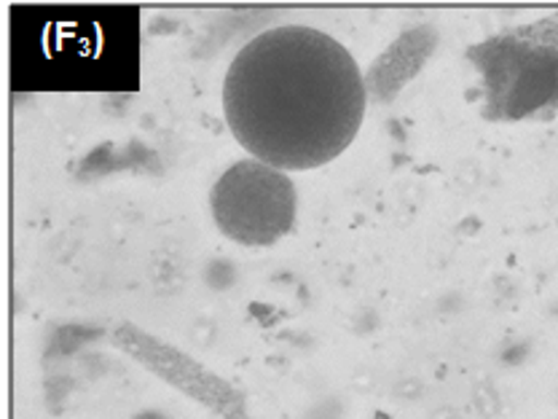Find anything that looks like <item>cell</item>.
<instances>
[{
    "instance_id": "cell-1",
    "label": "cell",
    "mask_w": 558,
    "mask_h": 419,
    "mask_svg": "<svg viewBox=\"0 0 558 419\" xmlns=\"http://www.w3.org/2000/svg\"><path fill=\"white\" fill-rule=\"evenodd\" d=\"M223 113L253 159L314 170L349 148L365 116L357 62L328 33L304 25L264 31L226 70Z\"/></svg>"
},
{
    "instance_id": "cell-2",
    "label": "cell",
    "mask_w": 558,
    "mask_h": 419,
    "mask_svg": "<svg viewBox=\"0 0 558 419\" xmlns=\"http://www.w3.org/2000/svg\"><path fill=\"white\" fill-rule=\"evenodd\" d=\"M209 205L215 224L229 240L266 248L293 229L295 185L277 167L244 159L215 180Z\"/></svg>"
}]
</instances>
